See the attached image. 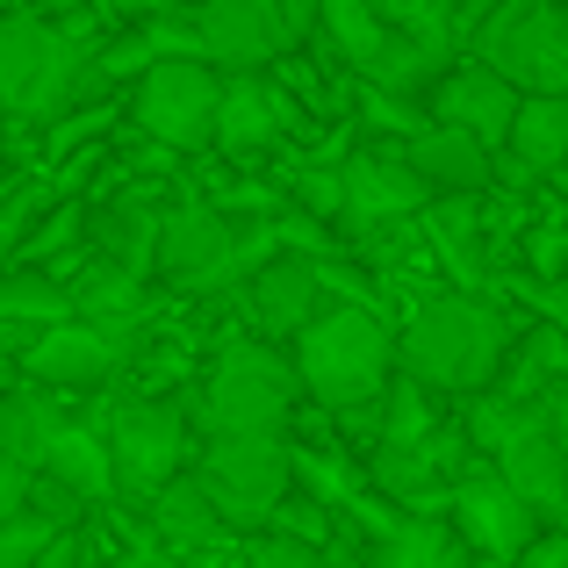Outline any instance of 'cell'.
Masks as SVG:
<instances>
[{
    "label": "cell",
    "mask_w": 568,
    "mask_h": 568,
    "mask_svg": "<svg viewBox=\"0 0 568 568\" xmlns=\"http://www.w3.org/2000/svg\"><path fill=\"white\" fill-rule=\"evenodd\" d=\"M295 367L324 410H367L396 375V332L367 303H324L295 332Z\"/></svg>",
    "instance_id": "6da1fadb"
},
{
    "label": "cell",
    "mask_w": 568,
    "mask_h": 568,
    "mask_svg": "<svg viewBox=\"0 0 568 568\" xmlns=\"http://www.w3.org/2000/svg\"><path fill=\"white\" fill-rule=\"evenodd\" d=\"M504 353H511V324L483 295H432L410 310V332H403V367L425 388H454V396L497 382Z\"/></svg>",
    "instance_id": "7a4b0ae2"
},
{
    "label": "cell",
    "mask_w": 568,
    "mask_h": 568,
    "mask_svg": "<svg viewBox=\"0 0 568 568\" xmlns=\"http://www.w3.org/2000/svg\"><path fill=\"white\" fill-rule=\"evenodd\" d=\"M80 80H87L80 29L29 8L0 14V115H58L72 109Z\"/></svg>",
    "instance_id": "3957f363"
},
{
    "label": "cell",
    "mask_w": 568,
    "mask_h": 568,
    "mask_svg": "<svg viewBox=\"0 0 568 568\" xmlns=\"http://www.w3.org/2000/svg\"><path fill=\"white\" fill-rule=\"evenodd\" d=\"M295 396H303V367L281 361L260 338H245V346L216 353V367L202 382V403H194V425L202 432H281Z\"/></svg>",
    "instance_id": "277c9868"
},
{
    "label": "cell",
    "mask_w": 568,
    "mask_h": 568,
    "mask_svg": "<svg viewBox=\"0 0 568 568\" xmlns=\"http://www.w3.org/2000/svg\"><path fill=\"white\" fill-rule=\"evenodd\" d=\"M475 58H489L518 94H568V8L497 0L475 22Z\"/></svg>",
    "instance_id": "5b68a950"
},
{
    "label": "cell",
    "mask_w": 568,
    "mask_h": 568,
    "mask_svg": "<svg viewBox=\"0 0 568 568\" xmlns=\"http://www.w3.org/2000/svg\"><path fill=\"white\" fill-rule=\"evenodd\" d=\"M317 29V0H194V43L223 72H260Z\"/></svg>",
    "instance_id": "8992f818"
},
{
    "label": "cell",
    "mask_w": 568,
    "mask_h": 568,
    "mask_svg": "<svg viewBox=\"0 0 568 568\" xmlns=\"http://www.w3.org/2000/svg\"><path fill=\"white\" fill-rule=\"evenodd\" d=\"M194 475L209 483V497L223 504L231 526H266L274 504L288 497V475H295V454L281 432H209Z\"/></svg>",
    "instance_id": "52a82bcc"
},
{
    "label": "cell",
    "mask_w": 568,
    "mask_h": 568,
    "mask_svg": "<svg viewBox=\"0 0 568 568\" xmlns=\"http://www.w3.org/2000/svg\"><path fill=\"white\" fill-rule=\"evenodd\" d=\"M216 109H223V65L216 58H159V65H144L138 94H130L138 130L173 144V152L216 144Z\"/></svg>",
    "instance_id": "ba28073f"
},
{
    "label": "cell",
    "mask_w": 568,
    "mask_h": 568,
    "mask_svg": "<svg viewBox=\"0 0 568 568\" xmlns=\"http://www.w3.org/2000/svg\"><path fill=\"white\" fill-rule=\"evenodd\" d=\"M109 460H115V489L138 504H152L173 475H187L194 460V417L181 403H123L109 425Z\"/></svg>",
    "instance_id": "9c48e42d"
},
{
    "label": "cell",
    "mask_w": 568,
    "mask_h": 568,
    "mask_svg": "<svg viewBox=\"0 0 568 568\" xmlns=\"http://www.w3.org/2000/svg\"><path fill=\"white\" fill-rule=\"evenodd\" d=\"M446 511H454L460 540H468L475 555H526L532 532L547 526V518L511 489V475H504V468H468L454 483V497H446Z\"/></svg>",
    "instance_id": "30bf717a"
},
{
    "label": "cell",
    "mask_w": 568,
    "mask_h": 568,
    "mask_svg": "<svg viewBox=\"0 0 568 568\" xmlns=\"http://www.w3.org/2000/svg\"><path fill=\"white\" fill-rule=\"evenodd\" d=\"M115 367H123V332L80 317V310L58 317V324H43V332L22 346V375L43 382V388H101Z\"/></svg>",
    "instance_id": "8fae6325"
},
{
    "label": "cell",
    "mask_w": 568,
    "mask_h": 568,
    "mask_svg": "<svg viewBox=\"0 0 568 568\" xmlns=\"http://www.w3.org/2000/svg\"><path fill=\"white\" fill-rule=\"evenodd\" d=\"M245 266V252H237V231L223 216H209V209H173L166 231H159V274L173 281V288H223V281Z\"/></svg>",
    "instance_id": "7c38bea8"
},
{
    "label": "cell",
    "mask_w": 568,
    "mask_h": 568,
    "mask_svg": "<svg viewBox=\"0 0 568 568\" xmlns=\"http://www.w3.org/2000/svg\"><path fill=\"white\" fill-rule=\"evenodd\" d=\"M497 468L511 475V489L547 518V526H568V446L547 425V403L497 446Z\"/></svg>",
    "instance_id": "4fadbf2b"
},
{
    "label": "cell",
    "mask_w": 568,
    "mask_h": 568,
    "mask_svg": "<svg viewBox=\"0 0 568 568\" xmlns=\"http://www.w3.org/2000/svg\"><path fill=\"white\" fill-rule=\"evenodd\" d=\"M432 115L475 130L483 144H504V138H511V115H518V87L504 80L489 58H475V65H446L439 80H432Z\"/></svg>",
    "instance_id": "5bb4252c"
},
{
    "label": "cell",
    "mask_w": 568,
    "mask_h": 568,
    "mask_svg": "<svg viewBox=\"0 0 568 568\" xmlns=\"http://www.w3.org/2000/svg\"><path fill=\"white\" fill-rule=\"evenodd\" d=\"M403 159L417 166V181L439 187V194H483L497 181V144H483L460 123H439V115H432V130H417V138L403 144Z\"/></svg>",
    "instance_id": "9a60e30c"
},
{
    "label": "cell",
    "mask_w": 568,
    "mask_h": 568,
    "mask_svg": "<svg viewBox=\"0 0 568 568\" xmlns=\"http://www.w3.org/2000/svg\"><path fill=\"white\" fill-rule=\"evenodd\" d=\"M338 173H346V209H353V216H410V209L432 194L403 152H361V159H346Z\"/></svg>",
    "instance_id": "2e32d148"
},
{
    "label": "cell",
    "mask_w": 568,
    "mask_h": 568,
    "mask_svg": "<svg viewBox=\"0 0 568 568\" xmlns=\"http://www.w3.org/2000/svg\"><path fill=\"white\" fill-rule=\"evenodd\" d=\"M288 109L274 87H260V72H223V109H216V144L223 152H260L281 138Z\"/></svg>",
    "instance_id": "e0dca14e"
},
{
    "label": "cell",
    "mask_w": 568,
    "mask_h": 568,
    "mask_svg": "<svg viewBox=\"0 0 568 568\" xmlns=\"http://www.w3.org/2000/svg\"><path fill=\"white\" fill-rule=\"evenodd\" d=\"M317 310H324V295H317V266L310 260H266L252 274V317L266 332H303Z\"/></svg>",
    "instance_id": "ac0fdd59"
},
{
    "label": "cell",
    "mask_w": 568,
    "mask_h": 568,
    "mask_svg": "<svg viewBox=\"0 0 568 568\" xmlns=\"http://www.w3.org/2000/svg\"><path fill=\"white\" fill-rule=\"evenodd\" d=\"M504 152H511L526 173L568 166V94H518V115H511Z\"/></svg>",
    "instance_id": "d6986e66"
},
{
    "label": "cell",
    "mask_w": 568,
    "mask_h": 568,
    "mask_svg": "<svg viewBox=\"0 0 568 568\" xmlns=\"http://www.w3.org/2000/svg\"><path fill=\"white\" fill-rule=\"evenodd\" d=\"M152 526H159V540H166V547H209L231 518H223L216 497H209L202 475H173V483L152 497Z\"/></svg>",
    "instance_id": "ffe728a7"
},
{
    "label": "cell",
    "mask_w": 568,
    "mask_h": 568,
    "mask_svg": "<svg viewBox=\"0 0 568 568\" xmlns=\"http://www.w3.org/2000/svg\"><path fill=\"white\" fill-rule=\"evenodd\" d=\"M51 439H58V410L43 396V382L37 388H14V382L0 388V454H14L22 468H43Z\"/></svg>",
    "instance_id": "44dd1931"
},
{
    "label": "cell",
    "mask_w": 568,
    "mask_h": 568,
    "mask_svg": "<svg viewBox=\"0 0 568 568\" xmlns=\"http://www.w3.org/2000/svg\"><path fill=\"white\" fill-rule=\"evenodd\" d=\"M382 568H475V547L454 518H410L382 540Z\"/></svg>",
    "instance_id": "7402d4cb"
},
{
    "label": "cell",
    "mask_w": 568,
    "mask_h": 568,
    "mask_svg": "<svg viewBox=\"0 0 568 568\" xmlns=\"http://www.w3.org/2000/svg\"><path fill=\"white\" fill-rule=\"evenodd\" d=\"M439 51H446V37H417V29H388V37H382V51L367 58L361 72H367L375 87H388V94H403V87L417 94V87H432V80H439Z\"/></svg>",
    "instance_id": "603a6c76"
},
{
    "label": "cell",
    "mask_w": 568,
    "mask_h": 568,
    "mask_svg": "<svg viewBox=\"0 0 568 568\" xmlns=\"http://www.w3.org/2000/svg\"><path fill=\"white\" fill-rule=\"evenodd\" d=\"M37 475H58V483L80 489V497H101V489H115L109 439H94V432H80V425H58V439H51V454H43Z\"/></svg>",
    "instance_id": "cb8c5ba5"
},
{
    "label": "cell",
    "mask_w": 568,
    "mask_h": 568,
    "mask_svg": "<svg viewBox=\"0 0 568 568\" xmlns=\"http://www.w3.org/2000/svg\"><path fill=\"white\" fill-rule=\"evenodd\" d=\"M72 317V295L58 288L51 274H29V266H0V324H29V332H43V324Z\"/></svg>",
    "instance_id": "d4e9b609"
},
{
    "label": "cell",
    "mask_w": 568,
    "mask_h": 568,
    "mask_svg": "<svg viewBox=\"0 0 568 568\" xmlns=\"http://www.w3.org/2000/svg\"><path fill=\"white\" fill-rule=\"evenodd\" d=\"M317 29L332 37V51L346 58V65H367V58L382 51V37H388L375 0H317Z\"/></svg>",
    "instance_id": "484cf974"
},
{
    "label": "cell",
    "mask_w": 568,
    "mask_h": 568,
    "mask_svg": "<svg viewBox=\"0 0 568 568\" xmlns=\"http://www.w3.org/2000/svg\"><path fill=\"white\" fill-rule=\"evenodd\" d=\"M72 310L94 317V324H109V332H123L130 317H144V288H138V274H123V266H94V274L72 288Z\"/></svg>",
    "instance_id": "4316f807"
},
{
    "label": "cell",
    "mask_w": 568,
    "mask_h": 568,
    "mask_svg": "<svg viewBox=\"0 0 568 568\" xmlns=\"http://www.w3.org/2000/svg\"><path fill=\"white\" fill-rule=\"evenodd\" d=\"M58 540V518L37 511V504H22V511L0 518V568H37L43 555H51Z\"/></svg>",
    "instance_id": "83f0119b"
},
{
    "label": "cell",
    "mask_w": 568,
    "mask_h": 568,
    "mask_svg": "<svg viewBox=\"0 0 568 568\" xmlns=\"http://www.w3.org/2000/svg\"><path fill=\"white\" fill-rule=\"evenodd\" d=\"M425 432H432V417H425V382L403 375L396 388H388V425H382L375 446H410V439H425Z\"/></svg>",
    "instance_id": "f1b7e54d"
},
{
    "label": "cell",
    "mask_w": 568,
    "mask_h": 568,
    "mask_svg": "<svg viewBox=\"0 0 568 568\" xmlns=\"http://www.w3.org/2000/svg\"><path fill=\"white\" fill-rule=\"evenodd\" d=\"M388 29H417V37H446L460 22V0H375Z\"/></svg>",
    "instance_id": "f546056e"
},
{
    "label": "cell",
    "mask_w": 568,
    "mask_h": 568,
    "mask_svg": "<svg viewBox=\"0 0 568 568\" xmlns=\"http://www.w3.org/2000/svg\"><path fill=\"white\" fill-rule=\"evenodd\" d=\"M245 568H324V555H317V540H288V532H274L266 547H252Z\"/></svg>",
    "instance_id": "4dcf8cb0"
},
{
    "label": "cell",
    "mask_w": 568,
    "mask_h": 568,
    "mask_svg": "<svg viewBox=\"0 0 568 568\" xmlns=\"http://www.w3.org/2000/svg\"><path fill=\"white\" fill-rule=\"evenodd\" d=\"M29 483H37V468H22L14 454H0V518L29 504Z\"/></svg>",
    "instance_id": "1f68e13d"
},
{
    "label": "cell",
    "mask_w": 568,
    "mask_h": 568,
    "mask_svg": "<svg viewBox=\"0 0 568 568\" xmlns=\"http://www.w3.org/2000/svg\"><path fill=\"white\" fill-rule=\"evenodd\" d=\"M526 568H568V526H555V532H532Z\"/></svg>",
    "instance_id": "d6a6232c"
},
{
    "label": "cell",
    "mask_w": 568,
    "mask_h": 568,
    "mask_svg": "<svg viewBox=\"0 0 568 568\" xmlns=\"http://www.w3.org/2000/svg\"><path fill=\"white\" fill-rule=\"evenodd\" d=\"M22 223H29V194H22V202H8V209H0V266L14 260V245H22Z\"/></svg>",
    "instance_id": "836d02e7"
},
{
    "label": "cell",
    "mask_w": 568,
    "mask_h": 568,
    "mask_svg": "<svg viewBox=\"0 0 568 568\" xmlns=\"http://www.w3.org/2000/svg\"><path fill=\"white\" fill-rule=\"evenodd\" d=\"M547 425H555V439L568 446V375H561L555 388H547Z\"/></svg>",
    "instance_id": "e575fe53"
},
{
    "label": "cell",
    "mask_w": 568,
    "mask_h": 568,
    "mask_svg": "<svg viewBox=\"0 0 568 568\" xmlns=\"http://www.w3.org/2000/svg\"><path fill=\"white\" fill-rule=\"evenodd\" d=\"M475 568H526V555H475Z\"/></svg>",
    "instance_id": "d590c367"
},
{
    "label": "cell",
    "mask_w": 568,
    "mask_h": 568,
    "mask_svg": "<svg viewBox=\"0 0 568 568\" xmlns=\"http://www.w3.org/2000/svg\"><path fill=\"white\" fill-rule=\"evenodd\" d=\"M14 382V367H8V353H0V388H8Z\"/></svg>",
    "instance_id": "8d00e7d4"
},
{
    "label": "cell",
    "mask_w": 568,
    "mask_h": 568,
    "mask_svg": "<svg viewBox=\"0 0 568 568\" xmlns=\"http://www.w3.org/2000/svg\"><path fill=\"white\" fill-rule=\"evenodd\" d=\"M0 8H14V0H0Z\"/></svg>",
    "instance_id": "74e56055"
}]
</instances>
